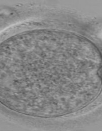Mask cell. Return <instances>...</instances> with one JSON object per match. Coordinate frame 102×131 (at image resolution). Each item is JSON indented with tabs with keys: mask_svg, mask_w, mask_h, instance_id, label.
<instances>
[]
</instances>
